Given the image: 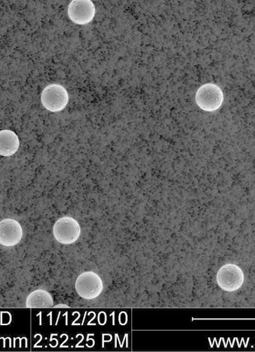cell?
I'll use <instances>...</instances> for the list:
<instances>
[{
	"mask_svg": "<svg viewBox=\"0 0 255 352\" xmlns=\"http://www.w3.org/2000/svg\"><path fill=\"white\" fill-rule=\"evenodd\" d=\"M197 106L206 112H215L224 102L223 92L215 84H205L198 89L195 96Z\"/></svg>",
	"mask_w": 255,
	"mask_h": 352,
	"instance_id": "6da1fadb",
	"label": "cell"
},
{
	"mask_svg": "<svg viewBox=\"0 0 255 352\" xmlns=\"http://www.w3.org/2000/svg\"><path fill=\"white\" fill-rule=\"evenodd\" d=\"M23 236V227L18 221L5 219L0 222V245L12 247L18 245Z\"/></svg>",
	"mask_w": 255,
	"mask_h": 352,
	"instance_id": "52a82bcc",
	"label": "cell"
},
{
	"mask_svg": "<svg viewBox=\"0 0 255 352\" xmlns=\"http://www.w3.org/2000/svg\"><path fill=\"white\" fill-rule=\"evenodd\" d=\"M54 307H69L67 305H56Z\"/></svg>",
	"mask_w": 255,
	"mask_h": 352,
	"instance_id": "30bf717a",
	"label": "cell"
},
{
	"mask_svg": "<svg viewBox=\"0 0 255 352\" xmlns=\"http://www.w3.org/2000/svg\"><path fill=\"white\" fill-rule=\"evenodd\" d=\"M27 308H51L54 307V301L52 295L44 291L37 289L31 293L26 300Z\"/></svg>",
	"mask_w": 255,
	"mask_h": 352,
	"instance_id": "9c48e42d",
	"label": "cell"
},
{
	"mask_svg": "<svg viewBox=\"0 0 255 352\" xmlns=\"http://www.w3.org/2000/svg\"><path fill=\"white\" fill-rule=\"evenodd\" d=\"M41 102L48 111L58 113L67 106L69 95L63 86L52 84L43 89L41 94Z\"/></svg>",
	"mask_w": 255,
	"mask_h": 352,
	"instance_id": "7a4b0ae2",
	"label": "cell"
},
{
	"mask_svg": "<svg viewBox=\"0 0 255 352\" xmlns=\"http://www.w3.org/2000/svg\"><path fill=\"white\" fill-rule=\"evenodd\" d=\"M103 282L98 274L93 272L81 274L75 283V289L82 299L91 300L98 298L103 291Z\"/></svg>",
	"mask_w": 255,
	"mask_h": 352,
	"instance_id": "3957f363",
	"label": "cell"
},
{
	"mask_svg": "<svg viewBox=\"0 0 255 352\" xmlns=\"http://www.w3.org/2000/svg\"><path fill=\"white\" fill-rule=\"evenodd\" d=\"M217 280L218 285L223 291L236 292L243 285L244 273L237 265L228 264L219 269Z\"/></svg>",
	"mask_w": 255,
	"mask_h": 352,
	"instance_id": "5b68a950",
	"label": "cell"
},
{
	"mask_svg": "<svg viewBox=\"0 0 255 352\" xmlns=\"http://www.w3.org/2000/svg\"><path fill=\"white\" fill-rule=\"evenodd\" d=\"M96 6L92 0H72L67 8V15L78 25L91 23L96 16Z\"/></svg>",
	"mask_w": 255,
	"mask_h": 352,
	"instance_id": "8992f818",
	"label": "cell"
},
{
	"mask_svg": "<svg viewBox=\"0 0 255 352\" xmlns=\"http://www.w3.org/2000/svg\"><path fill=\"white\" fill-rule=\"evenodd\" d=\"M80 226L78 221L70 217L59 219L53 227L54 237L62 245H71L80 236Z\"/></svg>",
	"mask_w": 255,
	"mask_h": 352,
	"instance_id": "277c9868",
	"label": "cell"
},
{
	"mask_svg": "<svg viewBox=\"0 0 255 352\" xmlns=\"http://www.w3.org/2000/svg\"><path fill=\"white\" fill-rule=\"evenodd\" d=\"M19 146V139L16 133L9 129L0 131V155L10 157L15 155Z\"/></svg>",
	"mask_w": 255,
	"mask_h": 352,
	"instance_id": "ba28073f",
	"label": "cell"
}]
</instances>
